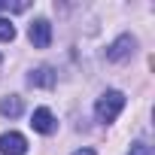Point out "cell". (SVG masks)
<instances>
[{"label": "cell", "mask_w": 155, "mask_h": 155, "mask_svg": "<svg viewBox=\"0 0 155 155\" xmlns=\"http://www.w3.org/2000/svg\"><path fill=\"white\" fill-rule=\"evenodd\" d=\"M15 40V25L9 18H0V43H12Z\"/></svg>", "instance_id": "ba28073f"}, {"label": "cell", "mask_w": 155, "mask_h": 155, "mask_svg": "<svg viewBox=\"0 0 155 155\" xmlns=\"http://www.w3.org/2000/svg\"><path fill=\"white\" fill-rule=\"evenodd\" d=\"M73 155H97V152H94V149H91V146H82V149H76V152H73Z\"/></svg>", "instance_id": "8fae6325"}, {"label": "cell", "mask_w": 155, "mask_h": 155, "mask_svg": "<svg viewBox=\"0 0 155 155\" xmlns=\"http://www.w3.org/2000/svg\"><path fill=\"white\" fill-rule=\"evenodd\" d=\"M128 155H152V149H149L143 140H137V143L131 146V152H128Z\"/></svg>", "instance_id": "30bf717a"}, {"label": "cell", "mask_w": 155, "mask_h": 155, "mask_svg": "<svg viewBox=\"0 0 155 155\" xmlns=\"http://www.w3.org/2000/svg\"><path fill=\"white\" fill-rule=\"evenodd\" d=\"M31 3L28 0H21V3H6V0H0V12H25Z\"/></svg>", "instance_id": "9c48e42d"}, {"label": "cell", "mask_w": 155, "mask_h": 155, "mask_svg": "<svg viewBox=\"0 0 155 155\" xmlns=\"http://www.w3.org/2000/svg\"><path fill=\"white\" fill-rule=\"evenodd\" d=\"M31 128L40 131V134H52V131H55V116H52V110H46V107L34 110V116H31Z\"/></svg>", "instance_id": "5b68a950"}, {"label": "cell", "mask_w": 155, "mask_h": 155, "mask_svg": "<svg viewBox=\"0 0 155 155\" xmlns=\"http://www.w3.org/2000/svg\"><path fill=\"white\" fill-rule=\"evenodd\" d=\"M0 155H28V140L18 131L0 134Z\"/></svg>", "instance_id": "3957f363"}, {"label": "cell", "mask_w": 155, "mask_h": 155, "mask_svg": "<svg viewBox=\"0 0 155 155\" xmlns=\"http://www.w3.org/2000/svg\"><path fill=\"white\" fill-rule=\"evenodd\" d=\"M122 110H125V94H122V91H104V94L97 97V104H94V116H97V122H104V125L116 122Z\"/></svg>", "instance_id": "6da1fadb"}, {"label": "cell", "mask_w": 155, "mask_h": 155, "mask_svg": "<svg viewBox=\"0 0 155 155\" xmlns=\"http://www.w3.org/2000/svg\"><path fill=\"white\" fill-rule=\"evenodd\" d=\"M25 110L21 97L18 94H6V97H0V116H6V119H18Z\"/></svg>", "instance_id": "52a82bcc"}, {"label": "cell", "mask_w": 155, "mask_h": 155, "mask_svg": "<svg viewBox=\"0 0 155 155\" xmlns=\"http://www.w3.org/2000/svg\"><path fill=\"white\" fill-rule=\"evenodd\" d=\"M134 49H137V40L131 37V34H122L110 49H107V61H113V64H119V61H125V58H131L134 55Z\"/></svg>", "instance_id": "7a4b0ae2"}, {"label": "cell", "mask_w": 155, "mask_h": 155, "mask_svg": "<svg viewBox=\"0 0 155 155\" xmlns=\"http://www.w3.org/2000/svg\"><path fill=\"white\" fill-rule=\"evenodd\" d=\"M28 85H34V88H52V85H55V70H52V67H37V70H31V73H28Z\"/></svg>", "instance_id": "8992f818"}, {"label": "cell", "mask_w": 155, "mask_h": 155, "mask_svg": "<svg viewBox=\"0 0 155 155\" xmlns=\"http://www.w3.org/2000/svg\"><path fill=\"white\" fill-rule=\"evenodd\" d=\"M28 37H31L34 49H46L52 43V25H49V18H34V25L28 28Z\"/></svg>", "instance_id": "277c9868"}]
</instances>
